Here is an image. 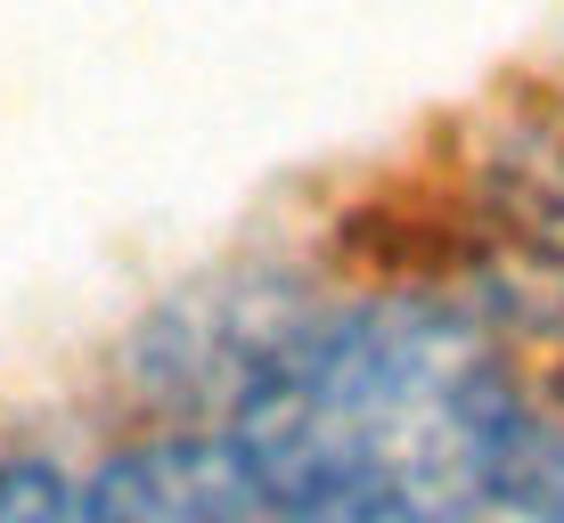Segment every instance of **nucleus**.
Instances as JSON below:
<instances>
[{
    "label": "nucleus",
    "mask_w": 564,
    "mask_h": 523,
    "mask_svg": "<svg viewBox=\"0 0 564 523\" xmlns=\"http://www.w3.org/2000/svg\"><path fill=\"white\" fill-rule=\"evenodd\" d=\"M516 384L451 303H344L246 360L229 417L344 523H458L491 508Z\"/></svg>",
    "instance_id": "nucleus-1"
},
{
    "label": "nucleus",
    "mask_w": 564,
    "mask_h": 523,
    "mask_svg": "<svg viewBox=\"0 0 564 523\" xmlns=\"http://www.w3.org/2000/svg\"><path fill=\"white\" fill-rule=\"evenodd\" d=\"M74 523H344V515L319 508L238 425H205V434H155L115 450L83 482Z\"/></svg>",
    "instance_id": "nucleus-2"
},
{
    "label": "nucleus",
    "mask_w": 564,
    "mask_h": 523,
    "mask_svg": "<svg viewBox=\"0 0 564 523\" xmlns=\"http://www.w3.org/2000/svg\"><path fill=\"white\" fill-rule=\"evenodd\" d=\"M0 523H74V491L50 458L0 450Z\"/></svg>",
    "instance_id": "nucleus-4"
},
{
    "label": "nucleus",
    "mask_w": 564,
    "mask_h": 523,
    "mask_svg": "<svg viewBox=\"0 0 564 523\" xmlns=\"http://www.w3.org/2000/svg\"><path fill=\"white\" fill-rule=\"evenodd\" d=\"M491 508H508L516 523H564V393L556 401L516 393L491 467Z\"/></svg>",
    "instance_id": "nucleus-3"
}]
</instances>
